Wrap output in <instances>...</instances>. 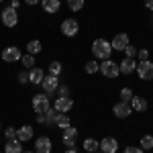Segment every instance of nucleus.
Returning <instances> with one entry per match:
<instances>
[{
  "mask_svg": "<svg viewBox=\"0 0 153 153\" xmlns=\"http://www.w3.org/2000/svg\"><path fill=\"white\" fill-rule=\"evenodd\" d=\"M82 147H84V151H88V153H96L98 149H100V141H96V139H92V137H88V139H84Z\"/></svg>",
  "mask_w": 153,
  "mask_h": 153,
  "instance_id": "21",
  "label": "nucleus"
},
{
  "mask_svg": "<svg viewBox=\"0 0 153 153\" xmlns=\"http://www.w3.org/2000/svg\"><path fill=\"white\" fill-rule=\"evenodd\" d=\"M0 127H2V125H0Z\"/></svg>",
  "mask_w": 153,
  "mask_h": 153,
  "instance_id": "46",
  "label": "nucleus"
},
{
  "mask_svg": "<svg viewBox=\"0 0 153 153\" xmlns=\"http://www.w3.org/2000/svg\"><path fill=\"white\" fill-rule=\"evenodd\" d=\"M47 108H51V104H49V96L45 94V92L33 96V110H35L37 114H39V112H45Z\"/></svg>",
  "mask_w": 153,
  "mask_h": 153,
  "instance_id": "6",
  "label": "nucleus"
},
{
  "mask_svg": "<svg viewBox=\"0 0 153 153\" xmlns=\"http://www.w3.org/2000/svg\"><path fill=\"white\" fill-rule=\"evenodd\" d=\"M129 104H131V108H133V110H137V112H145V110L149 108L147 98H143V96H133V100H131Z\"/></svg>",
  "mask_w": 153,
  "mask_h": 153,
  "instance_id": "17",
  "label": "nucleus"
},
{
  "mask_svg": "<svg viewBox=\"0 0 153 153\" xmlns=\"http://www.w3.org/2000/svg\"><path fill=\"white\" fill-rule=\"evenodd\" d=\"M0 153H2V151H0Z\"/></svg>",
  "mask_w": 153,
  "mask_h": 153,
  "instance_id": "47",
  "label": "nucleus"
},
{
  "mask_svg": "<svg viewBox=\"0 0 153 153\" xmlns=\"http://www.w3.org/2000/svg\"><path fill=\"white\" fill-rule=\"evenodd\" d=\"M135 70H137V61H135V59L125 57L123 61H118V71H120L123 76H131Z\"/></svg>",
  "mask_w": 153,
  "mask_h": 153,
  "instance_id": "12",
  "label": "nucleus"
},
{
  "mask_svg": "<svg viewBox=\"0 0 153 153\" xmlns=\"http://www.w3.org/2000/svg\"><path fill=\"white\" fill-rule=\"evenodd\" d=\"M43 78H45V71L41 70V68H33V70H29V84H33V86H39V84L43 82Z\"/></svg>",
  "mask_w": 153,
  "mask_h": 153,
  "instance_id": "18",
  "label": "nucleus"
},
{
  "mask_svg": "<svg viewBox=\"0 0 153 153\" xmlns=\"http://www.w3.org/2000/svg\"><path fill=\"white\" fill-rule=\"evenodd\" d=\"M63 153H78V149H76V147H71V149H65Z\"/></svg>",
  "mask_w": 153,
  "mask_h": 153,
  "instance_id": "41",
  "label": "nucleus"
},
{
  "mask_svg": "<svg viewBox=\"0 0 153 153\" xmlns=\"http://www.w3.org/2000/svg\"><path fill=\"white\" fill-rule=\"evenodd\" d=\"M129 35L127 33H118V35H114V39L110 41V45H112V49L114 51H125V47L129 45Z\"/></svg>",
  "mask_w": 153,
  "mask_h": 153,
  "instance_id": "10",
  "label": "nucleus"
},
{
  "mask_svg": "<svg viewBox=\"0 0 153 153\" xmlns=\"http://www.w3.org/2000/svg\"><path fill=\"white\" fill-rule=\"evenodd\" d=\"M78 31H80V25H78L76 19H65V21L61 23V33L65 37H76Z\"/></svg>",
  "mask_w": 153,
  "mask_h": 153,
  "instance_id": "7",
  "label": "nucleus"
},
{
  "mask_svg": "<svg viewBox=\"0 0 153 153\" xmlns=\"http://www.w3.org/2000/svg\"><path fill=\"white\" fill-rule=\"evenodd\" d=\"M51 149H53V143H51L49 137H39V139H35V151L37 153H51Z\"/></svg>",
  "mask_w": 153,
  "mask_h": 153,
  "instance_id": "15",
  "label": "nucleus"
},
{
  "mask_svg": "<svg viewBox=\"0 0 153 153\" xmlns=\"http://www.w3.org/2000/svg\"><path fill=\"white\" fill-rule=\"evenodd\" d=\"M23 153H37V151H23Z\"/></svg>",
  "mask_w": 153,
  "mask_h": 153,
  "instance_id": "42",
  "label": "nucleus"
},
{
  "mask_svg": "<svg viewBox=\"0 0 153 153\" xmlns=\"http://www.w3.org/2000/svg\"><path fill=\"white\" fill-rule=\"evenodd\" d=\"M57 92H59V96H68L70 94V88L68 86H61V88H57Z\"/></svg>",
  "mask_w": 153,
  "mask_h": 153,
  "instance_id": "37",
  "label": "nucleus"
},
{
  "mask_svg": "<svg viewBox=\"0 0 153 153\" xmlns=\"http://www.w3.org/2000/svg\"><path fill=\"white\" fill-rule=\"evenodd\" d=\"M137 76L141 78V80H153V61L149 59H145V61H137Z\"/></svg>",
  "mask_w": 153,
  "mask_h": 153,
  "instance_id": "4",
  "label": "nucleus"
},
{
  "mask_svg": "<svg viewBox=\"0 0 153 153\" xmlns=\"http://www.w3.org/2000/svg\"><path fill=\"white\" fill-rule=\"evenodd\" d=\"M110 53H112V45H110V41H106V39H96L94 43H92V55L96 59H110Z\"/></svg>",
  "mask_w": 153,
  "mask_h": 153,
  "instance_id": "1",
  "label": "nucleus"
},
{
  "mask_svg": "<svg viewBox=\"0 0 153 153\" xmlns=\"http://www.w3.org/2000/svg\"><path fill=\"white\" fill-rule=\"evenodd\" d=\"M145 8L153 12V0H145Z\"/></svg>",
  "mask_w": 153,
  "mask_h": 153,
  "instance_id": "39",
  "label": "nucleus"
},
{
  "mask_svg": "<svg viewBox=\"0 0 153 153\" xmlns=\"http://www.w3.org/2000/svg\"><path fill=\"white\" fill-rule=\"evenodd\" d=\"M21 57H23V53H21V49L19 47H6L4 51H2V61H6V63H12V61H21Z\"/></svg>",
  "mask_w": 153,
  "mask_h": 153,
  "instance_id": "9",
  "label": "nucleus"
},
{
  "mask_svg": "<svg viewBox=\"0 0 153 153\" xmlns=\"http://www.w3.org/2000/svg\"><path fill=\"white\" fill-rule=\"evenodd\" d=\"M139 143H141L139 147H141L143 151H149V149H153V135H143Z\"/></svg>",
  "mask_w": 153,
  "mask_h": 153,
  "instance_id": "24",
  "label": "nucleus"
},
{
  "mask_svg": "<svg viewBox=\"0 0 153 153\" xmlns=\"http://www.w3.org/2000/svg\"><path fill=\"white\" fill-rule=\"evenodd\" d=\"M84 70H86V74H96V71H100V63H98V59H92V61H86Z\"/></svg>",
  "mask_w": 153,
  "mask_h": 153,
  "instance_id": "26",
  "label": "nucleus"
},
{
  "mask_svg": "<svg viewBox=\"0 0 153 153\" xmlns=\"http://www.w3.org/2000/svg\"><path fill=\"white\" fill-rule=\"evenodd\" d=\"M100 151L104 153H117L118 151V141L114 137H104L102 141H100Z\"/></svg>",
  "mask_w": 153,
  "mask_h": 153,
  "instance_id": "14",
  "label": "nucleus"
},
{
  "mask_svg": "<svg viewBox=\"0 0 153 153\" xmlns=\"http://www.w3.org/2000/svg\"><path fill=\"white\" fill-rule=\"evenodd\" d=\"M4 153H23V143L19 141V139L6 141V145H4Z\"/></svg>",
  "mask_w": 153,
  "mask_h": 153,
  "instance_id": "20",
  "label": "nucleus"
},
{
  "mask_svg": "<svg viewBox=\"0 0 153 153\" xmlns=\"http://www.w3.org/2000/svg\"><path fill=\"white\" fill-rule=\"evenodd\" d=\"M41 49H43V45H41V41H39V39H33V41H29V43H27V53H31V55L41 53Z\"/></svg>",
  "mask_w": 153,
  "mask_h": 153,
  "instance_id": "23",
  "label": "nucleus"
},
{
  "mask_svg": "<svg viewBox=\"0 0 153 153\" xmlns=\"http://www.w3.org/2000/svg\"><path fill=\"white\" fill-rule=\"evenodd\" d=\"M4 139H6V141H12V139H16V129H14V127H8V129H4Z\"/></svg>",
  "mask_w": 153,
  "mask_h": 153,
  "instance_id": "32",
  "label": "nucleus"
},
{
  "mask_svg": "<svg viewBox=\"0 0 153 153\" xmlns=\"http://www.w3.org/2000/svg\"><path fill=\"white\" fill-rule=\"evenodd\" d=\"M133 100V90L131 88H123L120 90V102H131Z\"/></svg>",
  "mask_w": 153,
  "mask_h": 153,
  "instance_id": "30",
  "label": "nucleus"
},
{
  "mask_svg": "<svg viewBox=\"0 0 153 153\" xmlns=\"http://www.w3.org/2000/svg\"><path fill=\"white\" fill-rule=\"evenodd\" d=\"M96 153H104V151H100V149H98V151H96Z\"/></svg>",
  "mask_w": 153,
  "mask_h": 153,
  "instance_id": "43",
  "label": "nucleus"
},
{
  "mask_svg": "<svg viewBox=\"0 0 153 153\" xmlns=\"http://www.w3.org/2000/svg\"><path fill=\"white\" fill-rule=\"evenodd\" d=\"M37 123H39V125H47V120H45V112H39V114H37Z\"/></svg>",
  "mask_w": 153,
  "mask_h": 153,
  "instance_id": "36",
  "label": "nucleus"
},
{
  "mask_svg": "<svg viewBox=\"0 0 153 153\" xmlns=\"http://www.w3.org/2000/svg\"><path fill=\"white\" fill-rule=\"evenodd\" d=\"M151 23H153V16H151Z\"/></svg>",
  "mask_w": 153,
  "mask_h": 153,
  "instance_id": "45",
  "label": "nucleus"
},
{
  "mask_svg": "<svg viewBox=\"0 0 153 153\" xmlns=\"http://www.w3.org/2000/svg\"><path fill=\"white\" fill-rule=\"evenodd\" d=\"M137 51H139V49L135 47V45H131V43H129V45L125 47V51H123V53H125V55H127L129 59H135V57H137Z\"/></svg>",
  "mask_w": 153,
  "mask_h": 153,
  "instance_id": "31",
  "label": "nucleus"
},
{
  "mask_svg": "<svg viewBox=\"0 0 153 153\" xmlns=\"http://www.w3.org/2000/svg\"><path fill=\"white\" fill-rule=\"evenodd\" d=\"M100 74H102L104 78H118V76H120L118 63L112 61V59H104V61L100 63Z\"/></svg>",
  "mask_w": 153,
  "mask_h": 153,
  "instance_id": "3",
  "label": "nucleus"
},
{
  "mask_svg": "<svg viewBox=\"0 0 153 153\" xmlns=\"http://www.w3.org/2000/svg\"><path fill=\"white\" fill-rule=\"evenodd\" d=\"M21 63H23L27 70H33V68H35V55H31V53L23 55V57H21Z\"/></svg>",
  "mask_w": 153,
  "mask_h": 153,
  "instance_id": "28",
  "label": "nucleus"
},
{
  "mask_svg": "<svg viewBox=\"0 0 153 153\" xmlns=\"http://www.w3.org/2000/svg\"><path fill=\"white\" fill-rule=\"evenodd\" d=\"M16 139L21 143H27L33 139V127L31 125H23V127H19L16 129Z\"/></svg>",
  "mask_w": 153,
  "mask_h": 153,
  "instance_id": "16",
  "label": "nucleus"
},
{
  "mask_svg": "<svg viewBox=\"0 0 153 153\" xmlns=\"http://www.w3.org/2000/svg\"><path fill=\"white\" fill-rule=\"evenodd\" d=\"M71 125V120H70V117H68V112H59V117H57V120H55V127L57 129H68Z\"/></svg>",
  "mask_w": 153,
  "mask_h": 153,
  "instance_id": "22",
  "label": "nucleus"
},
{
  "mask_svg": "<svg viewBox=\"0 0 153 153\" xmlns=\"http://www.w3.org/2000/svg\"><path fill=\"white\" fill-rule=\"evenodd\" d=\"M19 6H21V2H19V0H10V8L19 10Z\"/></svg>",
  "mask_w": 153,
  "mask_h": 153,
  "instance_id": "38",
  "label": "nucleus"
},
{
  "mask_svg": "<svg viewBox=\"0 0 153 153\" xmlns=\"http://www.w3.org/2000/svg\"><path fill=\"white\" fill-rule=\"evenodd\" d=\"M57 117H59V112L55 108H47V110H45V120H47V125H55Z\"/></svg>",
  "mask_w": 153,
  "mask_h": 153,
  "instance_id": "27",
  "label": "nucleus"
},
{
  "mask_svg": "<svg viewBox=\"0 0 153 153\" xmlns=\"http://www.w3.org/2000/svg\"><path fill=\"white\" fill-rule=\"evenodd\" d=\"M2 2H4V0H0V4H2Z\"/></svg>",
  "mask_w": 153,
  "mask_h": 153,
  "instance_id": "44",
  "label": "nucleus"
},
{
  "mask_svg": "<svg viewBox=\"0 0 153 153\" xmlns=\"http://www.w3.org/2000/svg\"><path fill=\"white\" fill-rule=\"evenodd\" d=\"M39 2H41V0H25V4H29V6H35Z\"/></svg>",
  "mask_w": 153,
  "mask_h": 153,
  "instance_id": "40",
  "label": "nucleus"
},
{
  "mask_svg": "<svg viewBox=\"0 0 153 153\" xmlns=\"http://www.w3.org/2000/svg\"><path fill=\"white\" fill-rule=\"evenodd\" d=\"M149 59V49H139L137 51V61H145Z\"/></svg>",
  "mask_w": 153,
  "mask_h": 153,
  "instance_id": "34",
  "label": "nucleus"
},
{
  "mask_svg": "<svg viewBox=\"0 0 153 153\" xmlns=\"http://www.w3.org/2000/svg\"><path fill=\"white\" fill-rule=\"evenodd\" d=\"M61 141H63V147L65 149H71L76 141H78V129L76 127H68V129H63V135H61Z\"/></svg>",
  "mask_w": 153,
  "mask_h": 153,
  "instance_id": "5",
  "label": "nucleus"
},
{
  "mask_svg": "<svg viewBox=\"0 0 153 153\" xmlns=\"http://www.w3.org/2000/svg\"><path fill=\"white\" fill-rule=\"evenodd\" d=\"M112 112H114V117H117V118H127V117H131L133 108H131L129 102H117L114 108H112Z\"/></svg>",
  "mask_w": 153,
  "mask_h": 153,
  "instance_id": "13",
  "label": "nucleus"
},
{
  "mask_svg": "<svg viewBox=\"0 0 153 153\" xmlns=\"http://www.w3.org/2000/svg\"><path fill=\"white\" fill-rule=\"evenodd\" d=\"M0 21H2L4 27H8V29L16 27V25H19V10H14V8H10V6H6L4 10L0 12Z\"/></svg>",
  "mask_w": 153,
  "mask_h": 153,
  "instance_id": "2",
  "label": "nucleus"
},
{
  "mask_svg": "<svg viewBox=\"0 0 153 153\" xmlns=\"http://www.w3.org/2000/svg\"><path fill=\"white\" fill-rule=\"evenodd\" d=\"M41 86H43V92H45V94H53V92H57V88H59V78L49 74V76L43 78Z\"/></svg>",
  "mask_w": 153,
  "mask_h": 153,
  "instance_id": "8",
  "label": "nucleus"
},
{
  "mask_svg": "<svg viewBox=\"0 0 153 153\" xmlns=\"http://www.w3.org/2000/svg\"><path fill=\"white\" fill-rule=\"evenodd\" d=\"M123 153H145V151H143L141 147H127Z\"/></svg>",
  "mask_w": 153,
  "mask_h": 153,
  "instance_id": "35",
  "label": "nucleus"
},
{
  "mask_svg": "<svg viewBox=\"0 0 153 153\" xmlns=\"http://www.w3.org/2000/svg\"><path fill=\"white\" fill-rule=\"evenodd\" d=\"M61 70H63V68H61V63H59V61H51V63H49V74H51V76H61Z\"/></svg>",
  "mask_w": 153,
  "mask_h": 153,
  "instance_id": "29",
  "label": "nucleus"
},
{
  "mask_svg": "<svg viewBox=\"0 0 153 153\" xmlns=\"http://www.w3.org/2000/svg\"><path fill=\"white\" fill-rule=\"evenodd\" d=\"M65 4H68V8H70L71 12H80L84 8V0H65Z\"/></svg>",
  "mask_w": 153,
  "mask_h": 153,
  "instance_id": "25",
  "label": "nucleus"
},
{
  "mask_svg": "<svg viewBox=\"0 0 153 153\" xmlns=\"http://www.w3.org/2000/svg\"><path fill=\"white\" fill-rule=\"evenodd\" d=\"M16 82L19 84H29V71H19V74H16Z\"/></svg>",
  "mask_w": 153,
  "mask_h": 153,
  "instance_id": "33",
  "label": "nucleus"
},
{
  "mask_svg": "<svg viewBox=\"0 0 153 153\" xmlns=\"http://www.w3.org/2000/svg\"><path fill=\"white\" fill-rule=\"evenodd\" d=\"M41 6H43V10H45V12L55 14V12L61 8V0H41Z\"/></svg>",
  "mask_w": 153,
  "mask_h": 153,
  "instance_id": "19",
  "label": "nucleus"
},
{
  "mask_svg": "<svg viewBox=\"0 0 153 153\" xmlns=\"http://www.w3.org/2000/svg\"><path fill=\"white\" fill-rule=\"evenodd\" d=\"M53 108L57 112H68V110L74 108V100H71L70 96H59L57 100H55V104H53Z\"/></svg>",
  "mask_w": 153,
  "mask_h": 153,
  "instance_id": "11",
  "label": "nucleus"
}]
</instances>
